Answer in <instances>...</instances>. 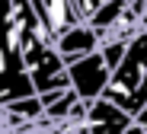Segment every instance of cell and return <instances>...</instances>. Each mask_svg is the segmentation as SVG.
Returning <instances> with one entry per match:
<instances>
[{
  "instance_id": "obj_1",
  "label": "cell",
  "mask_w": 147,
  "mask_h": 134,
  "mask_svg": "<svg viewBox=\"0 0 147 134\" xmlns=\"http://www.w3.org/2000/svg\"><path fill=\"white\" fill-rule=\"evenodd\" d=\"M102 96L121 105L125 112H131L134 118L147 105V26L128 42V51L121 64L112 70V80Z\"/></svg>"
},
{
  "instance_id": "obj_2",
  "label": "cell",
  "mask_w": 147,
  "mask_h": 134,
  "mask_svg": "<svg viewBox=\"0 0 147 134\" xmlns=\"http://www.w3.org/2000/svg\"><path fill=\"white\" fill-rule=\"evenodd\" d=\"M67 77H70V90H77V96L83 102H93V99H99L106 93L109 80H112V67L106 64V58L96 48L93 55L67 64Z\"/></svg>"
},
{
  "instance_id": "obj_3",
  "label": "cell",
  "mask_w": 147,
  "mask_h": 134,
  "mask_svg": "<svg viewBox=\"0 0 147 134\" xmlns=\"http://www.w3.org/2000/svg\"><path fill=\"white\" fill-rule=\"evenodd\" d=\"M134 125V115L125 112L121 105H115L112 99L99 96L86 105V118H83V131L86 134H125Z\"/></svg>"
},
{
  "instance_id": "obj_4",
  "label": "cell",
  "mask_w": 147,
  "mask_h": 134,
  "mask_svg": "<svg viewBox=\"0 0 147 134\" xmlns=\"http://www.w3.org/2000/svg\"><path fill=\"white\" fill-rule=\"evenodd\" d=\"M55 45H58V55L64 58V64H74V61H80V58L93 55V51L99 48V32H96L90 22H80V26H74V29H67L64 35H58Z\"/></svg>"
},
{
  "instance_id": "obj_5",
  "label": "cell",
  "mask_w": 147,
  "mask_h": 134,
  "mask_svg": "<svg viewBox=\"0 0 147 134\" xmlns=\"http://www.w3.org/2000/svg\"><path fill=\"white\" fill-rule=\"evenodd\" d=\"M32 7H35V13L45 19V26L51 29L55 38L83 22V16H80V10H77L74 0H32Z\"/></svg>"
},
{
  "instance_id": "obj_6",
  "label": "cell",
  "mask_w": 147,
  "mask_h": 134,
  "mask_svg": "<svg viewBox=\"0 0 147 134\" xmlns=\"http://www.w3.org/2000/svg\"><path fill=\"white\" fill-rule=\"evenodd\" d=\"M125 51H128V42H121V38H112V42H102V45H99V55L106 58V64H109L112 70L121 64Z\"/></svg>"
},
{
  "instance_id": "obj_7",
  "label": "cell",
  "mask_w": 147,
  "mask_h": 134,
  "mask_svg": "<svg viewBox=\"0 0 147 134\" xmlns=\"http://www.w3.org/2000/svg\"><path fill=\"white\" fill-rule=\"evenodd\" d=\"M74 3H77V10H80V16H83V22L90 19V16H96V13H99L106 3H109V0H74Z\"/></svg>"
},
{
  "instance_id": "obj_8",
  "label": "cell",
  "mask_w": 147,
  "mask_h": 134,
  "mask_svg": "<svg viewBox=\"0 0 147 134\" xmlns=\"http://www.w3.org/2000/svg\"><path fill=\"white\" fill-rule=\"evenodd\" d=\"M10 0H0V42H7V26H10ZM10 48V45H7Z\"/></svg>"
},
{
  "instance_id": "obj_9",
  "label": "cell",
  "mask_w": 147,
  "mask_h": 134,
  "mask_svg": "<svg viewBox=\"0 0 147 134\" xmlns=\"http://www.w3.org/2000/svg\"><path fill=\"white\" fill-rule=\"evenodd\" d=\"M134 121H138V125H141V128H147V105H144V109H141V112H138V118H134Z\"/></svg>"
}]
</instances>
